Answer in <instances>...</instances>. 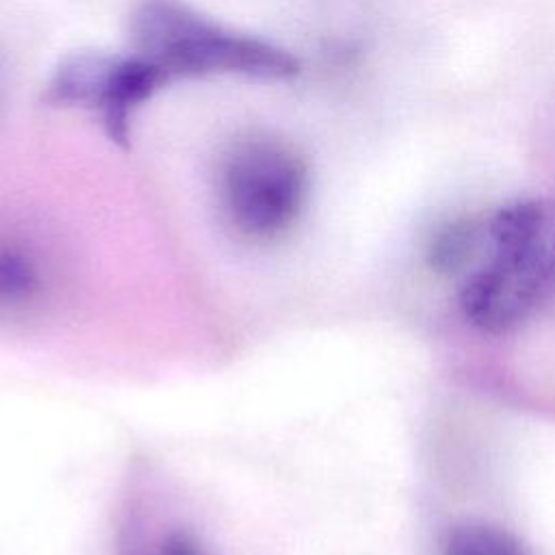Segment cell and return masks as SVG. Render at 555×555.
I'll use <instances>...</instances> for the list:
<instances>
[{
  "mask_svg": "<svg viewBox=\"0 0 555 555\" xmlns=\"http://www.w3.org/2000/svg\"><path fill=\"white\" fill-rule=\"evenodd\" d=\"M126 35L128 50L165 85L208 76L288 80L299 74V61L282 46L230 28L184 0H137Z\"/></svg>",
  "mask_w": 555,
  "mask_h": 555,
  "instance_id": "2",
  "label": "cell"
},
{
  "mask_svg": "<svg viewBox=\"0 0 555 555\" xmlns=\"http://www.w3.org/2000/svg\"><path fill=\"white\" fill-rule=\"evenodd\" d=\"M154 555H208V551L186 531H169L156 546Z\"/></svg>",
  "mask_w": 555,
  "mask_h": 555,
  "instance_id": "7",
  "label": "cell"
},
{
  "mask_svg": "<svg viewBox=\"0 0 555 555\" xmlns=\"http://www.w3.org/2000/svg\"><path fill=\"white\" fill-rule=\"evenodd\" d=\"M442 555H522V548L505 527L486 520H464L447 531Z\"/></svg>",
  "mask_w": 555,
  "mask_h": 555,
  "instance_id": "6",
  "label": "cell"
},
{
  "mask_svg": "<svg viewBox=\"0 0 555 555\" xmlns=\"http://www.w3.org/2000/svg\"><path fill=\"white\" fill-rule=\"evenodd\" d=\"M163 87L165 80L130 50H76L50 72L43 102L91 113L113 143L128 145L137 113Z\"/></svg>",
  "mask_w": 555,
  "mask_h": 555,
  "instance_id": "4",
  "label": "cell"
},
{
  "mask_svg": "<svg viewBox=\"0 0 555 555\" xmlns=\"http://www.w3.org/2000/svg\"><path fill=\"white\" fill-rule=\"evenodd\" d=\"M429 264L457 275L464 319L501 334L525 323L555 291V202L514 199L442 225Z\"/></svg>",
  "mask_w": 555,
  "mask_h": 555,
  "instance_id": "1",
  "label": "cell"
},
{
  "mask_svg": "<svg viewBox=\"0 0 555 555\" xmlns=\"http://www.w3.org/2000/svg\"><path fill=\"white\" fill-rule=\"evenodd\" d=\"M46 291V271L24 245L0 241V317H15L37 306Z\"/></svg>",
  "mask_w": 555,
  "mask_h": 555,
  "instance_id": "5",
  "label": "cell"
},
{
  "mask_svg": "<svg viewBox=\"0 0 555 555\" xmlns=\"http://www.w3.org/2000/svg\"><path fill=\"white\" fill-rule=\"evenodd\" d=\"M308 197V167L299 150L271 132L236 137L217 165V202L230 228L269 243L299 219Z\"/></svg>",
  "mask_w": 555,
  "mask_h": 555,
  "instance_id": "3",
  "label": "cell"
}]
</instances>
